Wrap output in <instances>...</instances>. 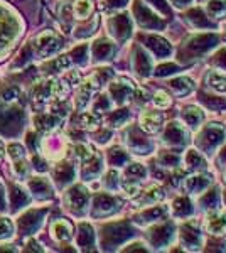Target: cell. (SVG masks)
I'll list each match as a JSON object with an SVG mask.
<instances>
[{
    "instance_id": "6da1fadb",
    "label": "cell",
    "mask_w": 226,
    "mask_h": 253,
    "mask_svg": "<svg viewBox=\"0 0 226 253\" xmlns=\"http://www.w3.org/2000/svg\"><path fill=\"white\" fill-rule=\"evenodd\" d=\"M36 42H38V49H39V52L43 56L52 54V52L59 47V39H57V36L54 34V32H51V31H46V32H43L41 36H38Z\"/></svg>"
},
{
    "instance_id": "7a4b0ae2",
    "label": "cell",
    "mask_w": 226,
    "mask_h": 253,
    "mask_svg": "<svg viewBox=\"0 0 226 253\" xmlns=\"http://www.w3.org/2000/svg\"><path fill=\"white\" fill-rule=\"evenodd\" d=\"M51 233H52V238L63 242V240H69V238H71L73 228H71V224H69L68 221H64V219H57L56 223H52Z\"/></svg>"
},
{
    "instance_id": "3957f363",
    "label": "cell",
    "mask_w": 226,
    "mask_h": 253,
    "mask_svg": "<svg viewBox=\"0 0 226 253\" xmlns=\"http://www.w3.org/2000/svg\"><path fill=\"white\" fill-rule=\"evenodd\" d=\"M31 189H32V193H34L38 198L41 199H44V198H51V184L46 181L44 177H34L31 181Z\"/></svg>"
},
{
    "instance_id": "277c9868",
    "label": "cell",
    "mask_w": 226,
    "mask_h": 253,
    "mask_svg": "<svg viewBox=\"0 0 226 253\" xmlns=\"http://www.w3.org/2000/svg\"><path fill=\"white\" fill-rule=\"evenodd\" d=\"M66 203L69 206L73 208V210H83L85 205H86V193L85 189H81V187H75V189H71L68 193V198H66Z\"/></svg>"
},
{
    "instance_id": "5b68a950",
    "label": "cell",
    "mask_w": 226,
    "mask_h": 253,
    "mask_svg": "<svg viewBox=\"0 0 226 253\" xmlns=\"http://www.w3.org/2000/svg\"><path fill=\"white\" fill-rule=\"evenodd\" d=\"M93 10V0H76L75 15L78 19H86Z\"/></svg>"
},
{
    "instance_id": "8992f818",
    "label": "cell",
    "mask_w": 226,
    "mask_h": 253,
    "mask_svg": "<svg viewBox=\"0 0 226 253\" xmlns=\"http://www.w3.org/2000/svg\"><path fill=\"white\" fill-rule=\"evenodd\" d=\"M57 122H59V118L54 115H41L38 120H36V124L43 130H52V128H56Z\"/></svg>"
},
{
    "instance_id": "52a82bcc",
    "label": "cell",
    "mask_w": 226,
    "mask_h": 253,
    "mask_svg": "<svg viewBox=\"0 0 226 253\" xmlns=\"http://www.w3.org/2000/svg\"><path fill=\"white\" fill-rule=\"evenodd\" d=\"M14 236V224L9 218H0V240H9Z\"/></svg>"
},
{
    "instance_id": "ba28073f",
    "label": "cell",
    "mask_w": 226,
    "mask_h": 253,
    "mask_svg": "<svg viewBox=\"0 0 226 253\" xmlns=\"http://www.w3.org/2000/svg\"><path fill=\"white\" fill-rule=\"evenodd\" d=\"M159 122H160V117L159 115L154 117V113H143V117H142L143 128L150 130V132H154V130L159 128Z\"/></svg>"
},
{
    "instance_id": "9c48e42d",
    "label": "cell",
    "mask_w": 226,
    "mask_h": 253,
    "mask_svg": "<svg viewBox=\"0 0 226 253\" xmlns=\"http://www.w3.org/2000/svg\"><path fill=\"white\" fill-rule=\"evenodd\" d=\"M226 228V216L225 214H216L213 218H209V230L220 233Z\"/></svg>"
},
{
    "instance_id": "30bf717a",
    "label": "cell",
    "mask_w": 226,
    "mask_h": 253,
    "mask_svg": "<svg viewBox=\"0 0 226 253\" xmlns=\"http://www.w3.org/2000/svg\"><path fill=\"white\" fill-rule=\"evenodd\" d=\"M112 51H113V46L110 42H106V41H100V42H96V46H94V56L100 59H106V56Z\"/></svg>"
},
{
    "instance_id": "8fae6325",
    "label": "cell",
    "mask_w": 226,
    "mask_h": 253,
    "mask_svg": "<svg viewBox=\"0 0 226 253\" xmlns=\"http://www.w3.org/2000/svg\"><path fill=\"white\" fill-rule=\"evenodd\" d=\"M14 174L17 175L19 179H24L27 175V161L24 157L14 161Z\"/></svg>"
},
{
    "instance_id": "7c38bea8",
    "label": "cell",
    "mask_w": 226,
    "mask_h": 253,
    "mask_svg": "<svg viewBox=\"0 0 226 253\" xmlns=\"http://www.w3.org/2000/svg\"><path fill=\"white\" fill-rule=\"evenodd\" d=\"M98 120L96 117L93 115V113H81L80 115V125L81 126H88V128H93V126H96Z\"/></svg>"
},
{
    "instance_id": "4fadbf2b",
    "label": "cell",
    "mask_w": 226,
    "mask_h": 253,
    "mask_svg": "<svg viewBox=\"0 0 226 253\" xmlns=\"http://www.w3.org/2000/svg\"><path fill=\"white\" fill-rule=\"evenodd\" d=\"M9 156L14 159V161H17V159H22L24 157V149L19 144H12L9 147Z\"/></svg>"
},
{
    "instance_id": "5bb4252c",
    "label": "cell",
    "mask_w": 226,
    "mask_h": 253,
    "mask_svg": "<svg viewBox=\"0 0 226 253\" xmlns=\"http://www.w3.org/2000/svg\"><path fill=\"white\" fill-rule=\"evenodd\" d=\"M154 103L159 105V107H167V105H169V96H167L166 93L159 91L154 98Z\"/></svg>"
},
{
    "instance_id": "9a60e30c",
    "label": "cell",
    "mask_w": 226,
    "mask_h": 253,
    "mask_svg": "<svg viewBox=\"0 0 226 253\" xmlns=\"http://www.w3.org/2000/svg\"><path fill=\"white\" fill-rule=\"evenodd\" d=\"M3 156V145H2V142H0V159H2Z\"/></svg>"
}]
</instances>
